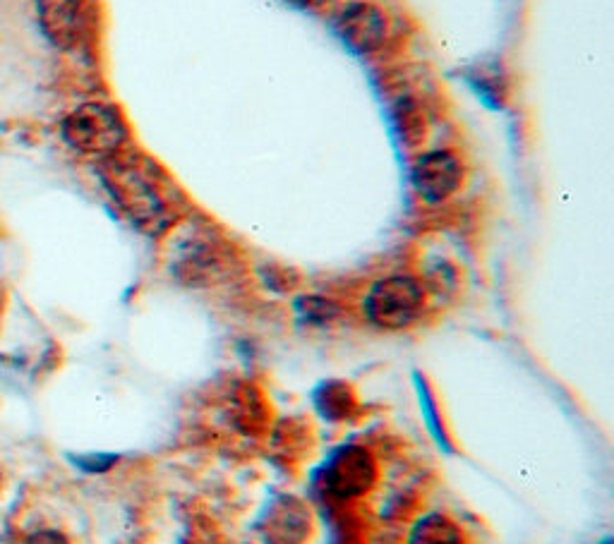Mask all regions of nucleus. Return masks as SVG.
<instances>
[{
    "label": "nucleus",
    "mask_w": 614,
    "mask_h": 544,
    "mask_svg": "<svg viewBox=\"0 0 614 544\" xmlns=\"http://www.w3.org/2000/svg\"><path fill=\"white\" fill-rule=\"evenodd\" d=\"M99 173L111 199L135 229L146 235H168L190 213L176 180L140 152L120 150L101 158Z\"/></svg>",
    "instance_id": "f257e3e1"
},
{
    "label": "nucleus",
    "mask_w": 614,
    "mask_h": 544,
    "mask_svg": "<svg viewBox=\"0 0 614 544\" xmlns=\"http://www.w3.org/2000/svg\"><path fill=\"white\" fill-rule=\"evenodd\" d=\"M168 235L170 274L190 288L219 286L241 271L238 249L212 223L186 217Z\"/></svg>",
    "instance_id": "f03ea898"
},
{
    "label": "nucleus",
    "mask_w": 614,
    "mask_h": 544,
    "mask_svg": "<svg viewBox=\"0 0 614 544\" xmlns=\"http://www.w3.org/2000/svg\"><path fill=\"white\" fill-rule=\"evenodd\" d=\"M427 308V290L415 276L392 274L374 281L362 300L366 320L382 332H404Z\"/></svg>",
    "instance_id": "7ed1b4c3"
},
{
    "label": "nucleus",
    "mask_w": 614,
    "mask_h": 544,
    "mask_svg": "<svg viewBox=\"0 0 614 544\" xmlns=\"http://www.w3.org/2000/svg\"><path fill=\"white\" fill-rule=\"evenodd\" d=\"M63 138L79 154L106 158L128 142V122L116 106L89 101L63 120Z\"/></svg>",
    "instance_id": "20e7f679"
},
{
    "label": "nucleus",
    "mask_w": 614,
    "mask_h": 544,
    "mask_svg": "<svg viewBox=\"0 0 614 544\" xmlns=\"http://www.w3.org/2000/svg\"><path fill=\"white\" fill-rule=\"evenodd\" d=\"M322 478L329 494L346 498V502H354V498L370 494L374 490V484H378L380 480L378 458H374L366 446L358 444L338 446L332 456L327 458Z\"/></svg>",
    "instance_id": "39448f33"
},
{
    "label": "nucleus",
    "mask_w": 614,
    "mask_h": 544,
    "mask_svg": "<svg viewBox=\"0 0 614 544\" xmlns=\"http://www.w3.org/2000/svg\"><path fill=\"white\" fill-rule=\"evenodd\" d=\"M41 29L59 49L82 43L97 20V0H37Z\"/></svg>",
    "instance_id": "423d86ee"
},
{
    "label": "nucleus",
    "mask_w": 614,
    "mask_h": 544,
    "mask_svg": "<svg viewBox=\"0 0 614 544\" xmlns=\"http://www.w3.org/2000/svg\"><path fill=\"white\" fill-rule=\"evenodd\" d=\"M463 164L457 154L447 150L420 154L413 164V187L430 204H442L457 195L463 185Z\"/></svg>",
    "instance_id": "0eeeda50"
},
{
    "label": "nucleus",
    "mask_w": 614,
    "mask_h": 544,
    "mask_svg": "<svg viewBox=\"0 0 614 544\" xmlns=\"http://www.w3.org/2000/svg\"><path fill=\"white\" fill-rule=\"evenodd\" d=\"M336 31L348 49L370 55L380 51L389 37V20H386L382 8L366 3V0H356L338 13Z\"/></svg>",
    "instance_id": "6e6552de"
},
{
    "label": "nucleus",
    "mask_w": 614,
    "mask_h": 544,
    "mask_svg": "<svg viewBox=\"0 0 614 544\" xmlns=\"http://www.w3.org/2000/svg\"><path fill=\"white\" fill-rule=\"evenodd\" d=\"M312 514L298 496L281 494L271 498L265 516H261V532L274 544H303L310 537Z\"/></svg>",
    "instance_id": "1a4fd4ad"
},
{
    "label": "nucleus",
    "mask_w": 614,
    "mask_h": 544,
    "mask_svg": "<svg viewBox=\"0 0 614 544\" xmlns=\"http://www.w3.org/2000/svg\"><path fill=\"white\" fill-rule=\"evenodd\" d=\"M231 417L243 435H261V429H267L269 425V403L261 391L245 384V387H238L233 391Z\"/></svg>",
    "instance_id": "9d476101"
},
{
    "label": "nucleus",
    "mask_w": 614,
    "mask_h": 544,
    "mask_svg": "<svg viewBox=\"0 0 614 544\" xmlns=\"http://www.w3.org/2000/svg\"><path fill=\"white\" fill-rule=\"evenodd\" d=\"M408 544H469L463 528L447 514H425L420 516L411 532H408Z\"/></svg>",
    "instance_id": "9b49d317"
},
{
    "label": "nucleus",
    "mask_w": 614,
    "mask_h": 544,
    "mask_svg": "<svg viewBox=\"0 0 614 544\" xmlns=\"http://www.w3.org/2000/svg\"><path fill=\"white\" fill-rule=\"evenodd\" d=\"M315 405L327 420L344 423L358 411V399L354 389L344 381H327L315 393Z\"/></svg>",
    "instance_id": "f8f14e48"
},
{
    "label": "nucleus",
    "mask_w": 614,
    "mask_h": 544,
    "mask_svg": "<svg viewBox=\"0 0 614 544\" xmlns=\"http://www.w3.org/2000/svg\"><path fill=\"white\" fill-rule=\"evenodd\" d=\"M396 130H399L406 146H420L427 138V118L413 101H399L394 111Z\"/></svg>",
    "instance_id": "ddd939ff"
},
{
    "label": "nucleus",
    "mask_w": 614,
    "mask_h": 544,
    "mask_svg": "<svg viewBox=\"0 0 614 544\" xmlns=\"http://www.w3.org/2000/svg\"><path fill=\"white\" fill-rule=\"evenodd\" d=\"M298 312L305 316L307 322H312V324H329L338 316V308L334 302H329L324 298H317V296L303 298L298 302Z\"/></svg>",
    "instance_id": "4468645a"
},
{
    "label": "nucleus",
    "mask_w": 614,
    "mask_h": 544,
    "mask_svg": "<svg viewBox=\"0 0 614 544\" xmlns=\"http://www.w3.org/2000/svg\"><path fill=\"white\" fill-rule=\"evenodd\" d=\"M75 463L85 472H104L113 466V463H116V458H113V456H87V458H75Z\"/></svg>",
    "instance_id": "2eb2a0df"
},
{
    "label": "nucleus",
    "mask_w": 614,
    "mask_h": 544,
    "mask_svg": "<svg viewBox=\"0 0 614 544\" xmlns=\"http://www.w3.org/2000/svg\"><path fill=\"white\" fill-rule=\"evenodd\" d=\"M29 544H67V542L63 535H59V532L43 530V532H37V535H31Z\"/></svg>",
    "instance_id": "dca6fc26"
},
{
    "label": "nucleus",
    "mask_w": 614,
    "mask_h": 544,
    "mask_svg": "<svg viewBox=\"0 0 614 544\" xmlns=\"http://www.w3.org/2000/svg\"><path fill=\"white\" fill-rule=\"evenodd\" d=\"M286 3H291V5H295V8L315 10V8H322V5H327L329 0H286Z\"/></svg>",
    "instance_id": "f3484780"
},
{
    "label": "nucleus",
    "mask_w": 614,
    "mask_h": 544,
    "mask_svg": "<svg viewBox=\"0 0 614 544\" xmlns=\"http://www.w3.org/2000/svg\"><path fill=\"white\" fill-rule=\"evenodd\" d=\"M0 312H3V298H0Z\"/></svg>",
    "instance_id": "a211bd4d"
},
{
    "label": "nucleus",
    "mask_w": 614,
    "mask_h": 544,
    "mask_svg": "<svg viewBox=\"0 0 614 544\" xmlns=\"http://www.w3.org/2000/svg\"><path fill=\"white\" fill-rule=\"evenodd\" d=\"M602 544H612V542H610V540H605V542H602Z\"/></svg>",
    "instance_id": "6ab92c4d"
}]
</instances>
